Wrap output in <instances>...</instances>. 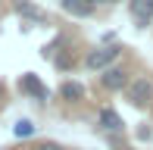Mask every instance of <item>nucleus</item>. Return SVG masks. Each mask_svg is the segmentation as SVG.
Masks as SVG:
<instances>
[{
  "label": "nucleus",
  "instance_id": "obj_4",
  "mask_svg": "<svg viewBox=\"0 0 153 150\" xmlns=\"http://www.w3.org/2000/svg\"><path fill=\"white\" fill-rule=\"evenodd\" d=\"M100 85H103V91H125V88L131 85V78H128V72H125L122 66H109V69L100 75Z\"/></svg>",
  "mask_w": 153,
  "mask_h": 150
},
{
  "label": "nucleus",
  "instance_id": "obj_5",
  "mask_svg": "<svg viewBox=\"0 0 153 150\" xmlns=\"http://www.w3.org/2000/svg\"><path fill=\"white\" fill-rule=\"evenodd\" d=\"M128 13L137 28H147L153 22V0H128Z\"/></svg>",
  "mask_w": 153,
  "mask_h": 150
},
{
  "label": "nucleus",
  "instance_id": "obj_10",
  "mask_svg": "<svg viewBox=\"0 0 153 150\" xmlns=\"http://www.w3.org/2000/svg\"><path fill=\"white\" fill-rule=\"evenodd\" d=\"M62 44H66V35H56L50 44H44V47H41V56H44V59H53V56L59 53V47H62Z\"/></svg>",
  "mask_w": 153,
  "mask_h": 150
},
{
  "label": "nucleus",
  "instance_id": "obj_2",
  "mask_svg": "<svg viewBox=\"0 0 153 150\" xmlns=\"http://www.w3.org/2000/svg\"><path fill=\"white\" fill-rule=\"evenodd\" d=\"M125 97H128L134 106H144V103H150V100H153V81L147 78V75H137V78L131 81L128 88H125Z\"/></svg>",
  "mask_w": 153,
  "mask_h": 150
},
{
  "label": "nucleus",
  "instance_id": "obj_1",
  "mask_svg": "<svg viewBox=\"0 0 153 150\" xmlns=\"http://www.w3.org/2000/svg\"><path fill=\"white\" fill-rule=\"evenodd\" d=\"M122 50H125L122 44H103V47H97V50H91V53L85 56V66H88V69H94V72H97V69H109V66L122 56Z\"/></svg>",
  "mask_w": 153,
  "mask_h": 150
},
{
  "label": "nucleus",
  "instance_id": "obj_14",
  "mask_svg": "<svg viewBox=\"0 0 153 150\" xmlns=\"http://www.w3.org/2000/svg\"><path fill=\"white\" fill-rule=\"evenodd\" d=\"M94 3H106V6H113V3H119V0H94Z\"/></svg>",
  "mask_w": 153,
  "mask_h": 150
},
{
  "label": "nucleus",
  "instance_id": "obj_13",
  "mask_svg": "<svg viewBox=\"0 0 153 150\" xmlns=\"http://www.w3.org/2000/svg\"><path fill=\"white\" fill-rule=\"evenodd\" d=\"M34 150H66L62 144H56V141H44V144H38Z\"/></svg>",
  "mask_w": 153,
  "mask_h": 150
},
{
  "label": "nucleus",
  "instance_id": "obj_6",
  "mask_svg": "<svg viewBox=\"0 0 153 150\" xmlns=\"http://www.w3.org/2000/svg\"><path fill=\"white\" fill-rule=\"evenodd\" d=\"M59 6L75 19H88L94 13V0H59Z\"/></svg>",
  "mask_w": 153,
  "mask_h": 150
},
{
  "label": "nucleus",
  "instance_id": "obj_11",
  "mask_svg": "<svg viewBox=\"0 0 153 150\" xmlns=\"http://www.w3.org/2000/svg\"><path fill=\"white\" fill-rule=\"evenodd\" d=\"M13 134H16V138H31V134H34V122L31 119H19L16 122V125H13Z\"/></svg>",
  "mask_w": 153,
  "mask_h": 150
},
{
  "label": "nucleus",
  "instance_id": "obj_12",
  "mask_svg": "<svg viewBox=\"0 0 153 150\" xmlns=\"http://www.w3.org/2000/svg\"><path fill=\"white\" fill-rule=\"evenodd\" d=\"M53 63H56V69H69V66H72V59H69V53H59Z\"/></svg>",
  "mask_w": 153,
  "mask_h": 150
},
{
  "label": "nucleus",
  "instance_id": "obj_9",
  "mask_svg": "<svg viewBox=\"0 0 153 150\" xmlns=\"http://www.w3.org/2000/svg\"><path fill=\"white\" fill-rule=\"evenodd\" d=\"M13 10L19 13V16H25V19H34V22H41L44 19V10H38L34 3H28V0H16V6Z\"/></svg>",
  "mask_w": 153,
  "mask_h": 150
},
{
  "label": "nucleus",
  "instance_id": "obj_8",
  "mask_svg": "<svg viewBox=\"0 0 153 150\" xmlns=\"http://www.w3.org/2000/svg\"><path fill=\"white\" fill-rule=\"evenodd\" d=\"M59 97L69 100V103H78V100H85V85H81V81H62L59 85Z\"/></svg>",
  "mask_w": 153,
  "mask_h": 150
},
{
  "label": "nucleus",
  "instance_id": "obj_7",
  "mask_svg": "<svg viewBox=\"0 0 153 150\" xmlns=\"http://www.w3.org/2000/svg\"><path fill=\"white\" fill-rule=\"evenodd\" d=\"M97 125L103 128V131H122V116L113 110V106H103L100 113H97Z\"/></svg>",
  "mask_w": 153,
  "mask_h": 150
},
{
  "label": "nucleus",
  "instance_id": "obj_3",
  "mask_svg": "<svg viewBox=\"0 0 153 150\" xmlns=\"http://www.w3.org/2000/svg\"><path fill=\"white\" fill-rule=\"evenodd\" d=\"M19 91H22L25 97H31V100H50V88H47L34 72H25L22 78H19Z\"/></svg>",
  "mask_w": 153,
  "mask_h": 150
}]
</instances>
